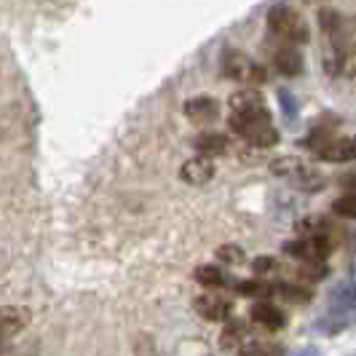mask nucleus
<instances>
[{"label": "nucleus", "instance_id": "nucleus-1", "mask_svg": "<svg viewBox=\"0 0 356 356\" xmlns=\"http://www.w3.org/2000/svg\"><path fill=\"white\" fill-rule=\"evenodd\" d=\"M316 24L324 38V70L330 78H335L340 72H346V62H348V24L346 17L332 6H321L316 11Z\"/></svg>", "mask_w": 356, "mask_h": 356}, {"label": "nucleus", "instance_id": "nucleus-2", "mask_svg": "<svg viewBox=\"0 0 356 356\" xmlns=\"http://www.w3.org/2000/svg\"><path fill=\"white\" fill-rule=\"evenodd\" d=\"M268 30L279 38L282 43L289 46H305L311 43V27L303 19L300 11H295L292 6H276L268 11Z\"/></svg>", "mask_w": 356, "mask_h": 356}, {"label": "nucleus", "instance_id": "nucleus-3", "mask_svg": "<svg viewBox=\"0 0 356 356\" xmlns=\"http://www.w3.org/2000/svg\"><path fill=\"white\" fill-rule=\"evenodd\" d=\"M220 70L225 78L238 81V83H247V86H260L268 81V72L263 65L252 62L247 54H241L238 49H225L220 56Z\"/></svg>", "mask_w": 356, "mask_h": 356}, {"label": "nucleus", "instance_id": "nucleus-4", "mask_svg": "<svg viewBox=\"0 0 356 356\" xmlns=\"http://www.w3.org/2000/svg\"><path fill=\"white\" fill-rule=\"evenodd\" d=\"M182 115L196 126H209L220 118V102L214 97H207V94H198V97H191L182 102Z\"/></svg>", "mask_w": 356, "mask_h": 356}, {"label": "nucleus", "instance_id": "nucleus-5", "mask_svg": "<svg viewBox=\"0 0 356 356\" xmlns=\"http://www.w3.org/2000/svg\"><path fill=\"white\" fill-rule=\"evenodd\" d=\"M284 252L298 257V260H327L330 252H332V244L324 238V236H303L298 241H286Z\"/></svg>", "mask_w": 356, "mask_h": 356}, {"label": "nucleus", "instance_id": "nucleus-6", "mask_svg": "<svg viewBox=\"0 0 356 356\" xmlns=\"http://www.w3.org/2000/svg\"><path fill=\"white\" fill-rule=\"evenodd\" d=\"M193 308H196V314L201 319L225 321L231 316L233 303L225 295H220V292H204V295H198L196 300H193Z\"/></svg>", "mask_w": 356, "mask_h": 356}, {"label": "nucleus", "instance_id": "nucleus-7", "mask_svg": "<svg viewBox=\"0 0 356 356\" xmlns=\"http://www.w3.org/2000/svg\"><path fill=\"white\" fill-rule=\"evenodd\" d=\"M314 153H316V159L327 161V163H348V161H356V140L354 137H332Z\"/></svg>", "mask_w": 356, "mask_h": 356}, {"label": "nucleus", "instance_id": "nucleus-8", "mask_svg": "<svg viewBox=\"0 0 356 356\" xmlns=\"http://www.w3.org/2000/svg\"><path fill=\"white\" fill-rule=\"evenodd\" d=\"M273 67H276V72H282L284 78H298V75H303L305 59H303V54H300V46L284 43L282 49H276V54H273Z\"/></svg>", "mask_w": 356, "mask_h": 356}, {"label": "nucleus", "instance_id": "nucleus-9", "mask_svg": "<svg viewBox=\"0 0 356 356\" xmlns=\"http://www.w3.org/2000/svg\"><path fill=\"white\" fill-rule=\"evenodd\" d=\"M214 161L207 156H196V159L185 161L179 166V179L188 182V185H207L214 179Z\"/></svg>", "mask_w": 356, "mask_h": 356}, {"label": "nucleus", "instance_id": "nucleus-10", "mask_svg": "<svg viewBox=\"0 0 356 356\" xmlns=\"http://www.w3.org/2000/svg\"><path fill=\"white\" fill-rule=\"evenodd\" d=\"M30 311L24 305H3L0 308V338L8 340L19 335L27 324H30Z\"/></svg>", "mask_w": 356, "mask_h": 356}, {"label": "nucleus", "instance_id": "nucleus-11", "mask_svg": "<svg viewBox=\"0 0 356 356\" xmlns=\"http://www.w3.org/2000/svg\"><path fill=\"white\" fill-rule=\"evenodd\" d=\"M193 147L198 150V156L214 159V156H225L231 150V140L222 131H201L193 140Z\"/></svg>", "mask_w": 356, "mask_h": 356}, {"label": "nucleus", "instance_id": "nucleus-12", "mask_svg": "<svg viewBox=\"0 0 356 356\" xmlns=\"http://www.w3.org/2000/svg\"><path fill=\"white\" fill-rule=\"evenodd\" d=\"M252 321L254 324H260L263 330H270V332H276V330H282L286 324V316L282 308H276V305L270 303H257L252 308Z\"/></svg>", "mask_w": 356, "mask_h": 356}, {"label": "nucleus", "instance_id": "nucleus-13", "mask_svg": "<svg viewBox=\"0 0 356 356\" xmlns=\"http://www.w3.org/2000/svg\"><path fill=\"white\" fill-rule=\"evenodd\" d=\"M228 107L231 113H250V110H263L266 107V97L254 86H247V89L236 91L231 99H228Z\"/></svg>", "mask_w": 356, "mask_h": 356}, {"label": "nucleus", "instance_id": "nucleus-14", "mask_svg": "<svg viewBox=\"0 0 356 356\" xmlns=\"http://www.w3.org/2000/svg\"><path fill=\"white\" fill-rule=\"evenodd\" d=\"M330 300L338 305L340 311L356 308V279L354 282H340V284L330 292Z\"/></svg>", "mask_w": 356, "mask_h": 356}, {"label": "nucleus", "instance_id": "nucleus-15", "mask_svg": "<svg viewBox=\"0 0 356 356\" xmlns=\"http://www.w3.org/2000/svg\"><path fill=\"white\" fill-rule=\"evenodd\" d=\"M292 182L298 185V188H303V191H321L324 188V177H321V172H316L314 166H300V172L292 177Z\"/></svg>", "mask_w": 356, "mask_h": 356}, {"label": "nucleus", "instance_id": "nucleus-16", "mask_svg": "<svg viewBox=\"0 0 356 356\" xmlns=\"http://www.w3.org/2000/svg\"><path fill=\"white\" fill-rule=\"evenodd\" d=\"M244 338H247V324L244 321H231L220 335V346L222 348H238L244 343Z\"/></svg>", "mask_w": 356, "mask_h": 356}, {"label": "nucleus", "instance_id": "nucleus-17", "mask_svg": "<svg viewBox=\"0 0 356 356\" xmlns=\"http://www.w3.org/2000/svg\"><path fill=\"white\" fill-rule=\"evenodd\" d=\"M241 356H282V346L266 343V340H250V343H241Z\"/></svg>", "mask_w": 356, "mask_h": 356}, {"label": "nucleus", "instance_id": "nucleus-18", "mask_svg": "<svg viewBox=\"0 0 356 356\" xmlns=\"http://www.w3.org/2000/svg\"><path fill=\"white\" fill-rule=\"evenodd\" d=\"M193 276H196L198 284L212 286V289H214V286H222V284H225V273H222V270H220L217 266H198Z\"/></svg>", "mask_w": 356, "mask_h": 356}, {"label": "nucleus", "instance_id": "nucleus-19", "mask_svg": "<svg viewBox=\"0 0 356 356\" xmlns=\"http://www.w3.org/2000/svg\"><path fill=\"white\" fill-rule=\"evenodd\" d=\"M300 166H303V161L300 159H292V156H282V159H276L270 163V172L273 175H279V177H286L292 179L298 172H300Z\"/></svg>", "mask_w": 356, "mask_h": 356}, {"label": "nucleus", "instance_id": "nucleus-20", "mask_svg": "<svg viewBox=\"0 0 356 356\" xmlns=\"http://www.w3.org/2000/svg\"><path fill=\"white\" fill-rule=\"evenodd\" d=\"M295 228H298L300 236H324L327 222H324V217H321V214H308V217H303Z\"/></svg>", "mask_w": 356, "mask_h": 356}, {"label": "nucleus", "instance_id": "nucleus-21", "mask_svg": "<svg viewBox=\"0 0 356 356\" xmlns=\"http://www.w3.org/2000/svg\"><path fill=\"white\" fill-rule=\"evenodd\" d=\"M236 289L247 298H270L273 295V286L266 284V282H236Z\"/></svg>", "mask_w": 356, "mask_h": 356}, {"label": "nucleus", "instance_id": "nucleus-22", "mask_svg": "<svg viewBox=\"0 0 356 356\" xmlns=\"http://www.w3.org/2000/svg\"><path fill=\"white\" fill-rule=\"evenodd\" d=\"M217 260L236 268V266H244L247 254H244V250H241L238 244H225V247H220V250H217Z\"/></svg>", "mask_w": 356, "mask_h": 356}, {"label": "nucleus", "instance_id": "nucleus-23", "mask_svg": "<svg viewBox=\"0 0 356 356\" xmlns=\"http://www.w3.org/2000/svg\"><path fill=\"white\" fill-rule=\"evenodd\" d=\"M332 212L338 217H346V220H356V191L340 196L335 204H332Z\"/></svg>", "mask_w": 356, "mask_h": 356}, {"label": "nucleus", "instance_id": "nucleus-24", "mask_svg": "<svg viewBox=\"0 0 356 356\" xmlns=\"http://www.w3.org/2000/svg\"><path fill=\"white\" fill-rule=\"evenodd\" d=\"M279 102H282V110H284L286 121H298V115H300V102H298V97H295L292 91L279 89Z\"/></svg>", "mask_w": 356, "mask_h": 356}, {"label": "nucleus", "instance_id": "nucleus-25", "mask_svg": "<svg viewBox=\"0 0 356 356\" xmlns=\"http://www.w3.org/2000/svg\"><path fill=\"white\" fill-rule=\"evenodd\" d=\"M300 276L305 282H319L327 276V268H324V260H305V266L300 268Z\"/></svg>", "mask_w": 356, "mask_h": 356}, {"label": "nucleus", "instance_id": "nucleus-26", "mask_svg": "<svg viewBox=\"0 0 356 356\" xmlns=\"http://www.w3.org/2000/svg\"><path fill=\"white\" fill-rule=\"evenodd\" d=\"M276 268H279V263H276L273 257H268V254H260V257H254V260H252V270H254V273H260V276H266V273H276Z\"/></svg>", "mask_w": 356, "mask_h": 356}, {"label": "nucleus", "instance_id": "nucleus-27", "mask_svg": "<svg viewBox=\"0 0 356 356\" xmlns=\"http://www.w3.org/2000/svg\"><path fill=\"white\" fill-rule=\"evenodd\" d=\"M279 286H282V295H284L286 300H292V303H305L308 300V292L300 289V286L295 284H279Z\"/></svg>", "mask_w": 356, "mask_h": 356}, {"label": "nucleus", "instance_id": "nucleus-28", "mask_svg": "<svg viewBox=\"0 0 356 356\" xmlns=\"http://www.w3.org/2000/svg\"><path fill=\"white\" fill-rule=\"evenodd\" d=\"M346 72H348L351 78H356V43H354V49L348 51V62H346Z\"/></svg>", "mask_w": 356, "mask_h": 356}, {"label": "nucleus", "instance_id": "nucleus-29", "mask_svg": "<svg viewBox=\"0 0 356 356\" xmlns=\"http://www.w3.org/2000/svg\"><path fill=\"white\" fill-rule=\"evenodd\" d=\"M343 188H348V191H356V172H348V175H343L338 179Z\"/></svg>", "mask_w": 356, "mask_h": 356}, {"label": "nucleus", "instance_id": "nucleus-30", "mask_svg": "<svg viewBox=\"0 0 356 356\" xmlns=\"http://www.w3.org/2000/svg\"><path fill=\"white\" fill-rule=\"evenodd\" d=\"M295 356H319V354H316L314 348H303V351H298Z\"/></svg>", "mask_w": 356, "mask_h": 356}, {"label": "nucleus", "instance_id": "nucleus-31", "mask_svg": "<svg viewBox=\"0 0 356 356\" xmlns=\"http://www.w3.org/2000/svg\"><path fill=\"white\" fill-rule=\"evenodd\" d=\"M3 346H6V340L0 338V354H3Z\"/></svg>", "mask_w": 356, "mask_h": 356}]
</instances>
